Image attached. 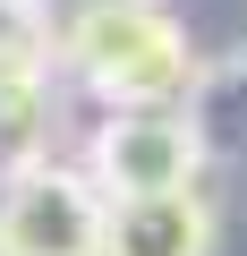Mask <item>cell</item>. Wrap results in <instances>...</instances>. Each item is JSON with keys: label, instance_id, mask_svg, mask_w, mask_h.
Segmentation results:
<instances>
[{"label": "cell", "instance_id": "1", "mask_svg": "<svg viewBox=\"0 0 247 256\" xmlns=\"http://www.w3.org/2000/svg\"><path fill=\"white\" fill-rule=\"evenodd\" d=\"M60 60L111 111H154L196 94V43L162 0H85L77 18H60Z\"/></svg>", "mask_w": 247, "mask_h": 256}, {"label": "cell", "instance_id": "2", "mask_svg": "<svg viewBox=\"0 0 247 256\" xmlns=\"http://www.w3.org/2000/svg\"><path fill=\"white\" fill-rule=\"evenodd\" d=\"M111 188L51 154L0 180V230L17 256H111Z\"/></svg>", "mask_w": 247, "mask_h": 256}, {"label": "cell", "instance_id": "3", "mask_svg": "<svg viewBox=\"0 0 247 256\" xmlns=\"http://www.w3.org/2000/svg\"><path fill=\"white\" fill-rule=\"evenodd\" d=\"M85 171L111 188V205L196 188V171H205V128H196L179 102H154V111H111V120L94 128V146H85Z\"/></svg>", "mask_w": 247, "mask_h": 256}, {"label": "cell", "instance_id": "4", "mask_svg": "<svg viewBox=\"0 0 247 256\" xmlns=\"http://www.w3.org/2000/svg\"><path fill=\"white\" fill-rule=\"evenodd\" d=\"M111 256H213V205L196 188L128 196L111 214Z\"/></svg>", "mask_w": 247, "mask_h": 256}, {"label": "cell", "instance_id": "5", "mask_svg": "<svg viewBox=\"0 0 247 256\" xmlns=\"http://www.w3.org/2000/svg\"><path fill=\"white\" fill-rule=\"evenodd\" d=\"M43 137H51V86L43 77H0V180L43 162Z\"/></svg>", "mask_w": 247, "mask_h": 256}, {"label": "cell", "instance_id": "6", "mask_svg": "<svg viewBox=\"0 0 247 256\" xmlns=\"http://www.w3.org/2000/svg\"><path fill=\"white\" fill-rule=\"evenodd\" d=\"M60 26H51V0H0V77H51Z\"/></svg>", "mask_w": 247, "mask_h": 256}]
</instances>
